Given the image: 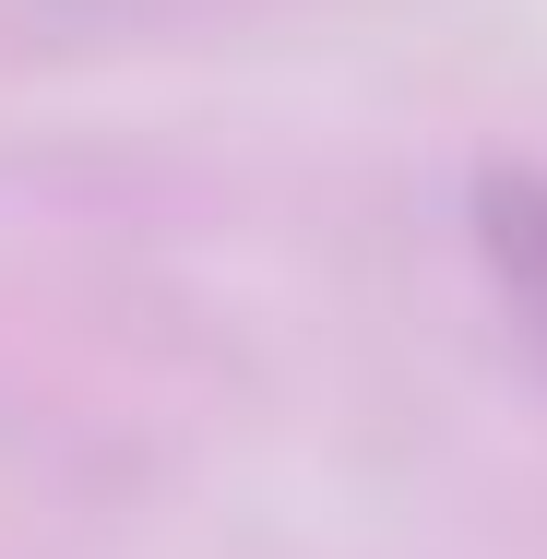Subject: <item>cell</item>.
Here are the masks:
<instances>
[{
	"label": "cell",
	"instance_id": "obj_1",
	"mask_svg": "<svg viewBox=\"0 0 547 559\" xmlns=\"http://www.w3.org/2000/svg\"><path fill=\"white\" fill-rule=\"evenodd\" d=\"M476 250H488V274H500L512 322H524L536 357H547V179L488 167V179H476Z\"/></svg>",
	"mask_w": 547,
	"mask_h": 559
}]
</instances>
